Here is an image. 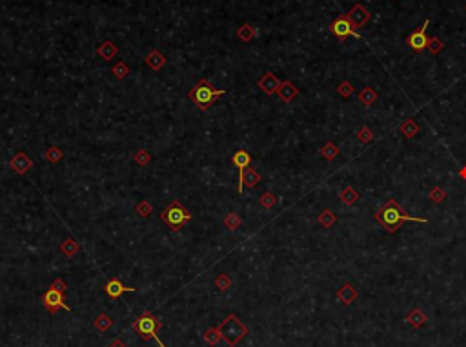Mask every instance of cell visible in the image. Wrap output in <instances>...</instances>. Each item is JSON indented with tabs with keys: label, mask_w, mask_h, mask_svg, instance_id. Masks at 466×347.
<instances>
[{
	"label": "cell",
	"mask_w": 466,
	"mask_h": 347,
	"mask_svg": "<svg viewBox=\"0 0 466 347\" xmlns=\"http://www.w3.org/2000/svg\"><path fill=\"white\" fill-rule=\"evenodd\" d=\"M337 298L344 304V305H350V304H352V302L355 300V298H357V291H355V287H354V286L346 284V286H343V287H341V289L337 291Z\"/></svg>",
	"instance_id": "cell-17"
},
{
	"label": "cell",
	"mask_w": 466,
	"mask_h": 347,
	"mask_svg": "<svg viewBox=\"0 0 466 347\" xmlns=\"http://www.w3.org/2000/svg\"><path fill=\"white\" fill-rule=\"evenodd\" d=\"M231 284H233V282H231V276L230 274H226V273H220L219 276L215 278V287H217L220 293L228 291V289L231 287Z\"/></svg>",
	"instance_id": "cell-22"
},
{
	"label": "cell",
	"mask_w": 466,
	"mask_h": 347,
	"mask_svg": "<svg viewBox=\"0 0 466 347\" xmlns=\"http://www.w3.org/2000/svg\"><path fill=\"white\" fill-rule=\"evenodd\" d=\"M237 37H239L242 42H250V40L255 37V29H253V26H250V24H244V26H241V28L237 29Z\"/></svg>",
	"instance_id": "cell-25"
},
{
	"label": "cell",
	"mask_w": 466,
	"mask_h": 347,
	"mask_svg": "<svg viewBox=\"0 0 466 347\" xmlns=\"http://www.w3.org/2000/svg\"><path fill=\"white\" fill-rule=\"evenodd\" d=\"M406 322H408V324H412L414 327H421V325L426 322V316H424V314H422L419 309H414V311H412V313L406 316Z\"/></svg>",
	"instance_id": "cell-24"
},
{
	"label": "cell",
	"mask_w": 466,
	"mask_h": 347,
	"mask_svg": "<svg viewBox=\"0 0 466 347\" xmlns=\"http://www.w3.org/2000/svg\"><path fill=\"white\" fill-rule=\"evenodd\" d=\"M341 198H343L344 204L352 206V204H355V202H357L359 195L355 193V189H352V187H346V189H343V193H341Z\"/></svg>",
	"instance_id": "cell-35"
},
{
	"label": "cell",
	"mask_w": 466,
	"mask_h": 347,
	"mask_svg": "<svg viewBox=\"0 0 466 347\" xmlns=\"http://www.w3.org/2000/svg\"><path fill=\"white\" fill-rule=\"evenodd\" d=\"M357 140H359L361 144H368V142L373 140V133H371V129L366 128V126H362V128L357 131Z\"/></svg>",
	"instance_id": "cell-34"
},
{
	"label": "cell",
	"mask_w": 466,
	"mask_h": 347,
	"mask_svg": "<svg viewBox=\"0 0 466 347\" xmlns=\"http://www.w3.org/2000/svg\"><path fill=\"white\" fill-rule=\"evenodd\" d=\"M335 220H337V217L331 213L330 209H326V211H322V213L319 215V222H320V225H324V227H331V225L335 224Z\"/></svg>",
	"instance_id": "cell-31"
},
{
	"label": "cell",
	"mask_w": 466,
	"mask_h": 347,
	"mask_svg": "<svg viewBox=\"0 0 466 347\" xmlns=\"http://www.w3.org/2000/svg\"><path fill=\"white\" fill-rule=\"evenodd\" d=\"M459 174H461V178H465V180H466V168H463V169H461V171H459Z\"/></svg>",
	"instance_id": "cell-42"
},
{
	"label": "cell",
	"mask_w": 466,
	"mask_h": 347,
	"mask_svg": "<svg viewBox=\"0 0 466 347\" xmlns=\"http://www.w3.org/2000/svg\"><path fill=\"white\" fill-rule=\"evenodd\" d=\"M111 73L115 75L118 80H124L129 75V66H128V64H124V62H117V64L113 66Z\"/></svg>",
	"instance_id": "cell-28"
},
{
	"label": "cell",
	"mask_w": 466,
	"mask_h": 347,
	"mask_svg": "<svg viewBox=\"0 0 466 347\" xmlns=\"http://www.w3.org/2000/svg\"><path fill=\"white\" fill-rule=\"evenodd\" d=\"M222 95H226V89H217V87L206 79L201 80V82H199L195 87H191L190 93H188L191 102H193L199 109H203V111H208L209 107L215 104V100Z\"/></svg>",
	"instance_id": "cell-2"
},
{
	"label": "cell",
	"mask_w": 466,
	"mask_h": 347,
	"mask_svg": "<svg viewBox=\"0 0 466 347\" xmlns=\"http://www.w3.org/2000/svg\"><path fill=\"white\" fill-rule=\"evenodd\" d=\"M111 325H113V320H111V316L107 313H99V316L95 318V329L99 331V333H106V331H109L111 329Z\"/></svg>",
	"instance_id": "cell-19"
},
{
	"label": "cell",
	"mask_w": 466,
	"mask_h": 347,
	"mask_svg": "<svg viewBox=\"0 0 466 347\" xmlns=\"http://www.w3.org/2000/svg\"><path fill=\"white\" fill-rule=\"evenodd\" d=\"M150 160H152V155H150L146 149H141V151L135 155V162L139 164V166H148Z\"/></svg>",
	"instance_id": "cell-37"
},
{
	"label": "cell",
	"mask_w": 466,
	"mask_h": 347,
	"mask_svg": "<svg viewBox=\"0 0 466 347\" xmlns=\"http://www.w3.org/2000/svg\"><path fill=\"white\" fill-rule=\"evenodd\" d=\"M42 305H44L46 311H50L51 314H55L56 311H60V309L69 311V307L66 305V300H64V293L56 291V289H53V287H50V289L44 293V297H42Z\"/></svg>",
	"instance_id": "cell-6"
},
{
	"label": "cell",
	"mask_w": 466,
	"mask_h": 347,
	"mask_svg": "<svg viewBox=\"0 0 466 347\" xmlns=\"http://www.w3.org/2000/svg\"><path fill=\"white\" fill-rule=\"evenodd\" d=\"M375 220L377 222H381L382 227H384L388 233H395V231L405 224V222H422V224H426L428 222V218H415V217H408V215H405L403 211H401L399 204L393 200V198H390V200L381 207V211H377Z\"/></svg>",
	"instance_id": "cell-1"
},
{
	"label": "cell",
	"mask_w": 466,
	"mask_h": 347,
	"mask_svg": "<svg viewBox=\"0 0 466 347\" xmlns=\"http://www.w3.org/2000/svg\"><path fill=\"white\" fill-rule=\"evenodd\" d=\"M79 249H80L79 244H77V242H75V238H71V236H69L68 240H64L60 244V251L64 253L66 257H75V255L79 253Z\"/></svg>",
	"instance_id": "cell-20"
},
{
	"label": "cell",
	"mask_w": 466,
	"mask_h": 347,
	"mask_svg": "<svg viewBox=\"0 0 466 347\" xmlns=\"http://www.w3.org/2000/svg\"><path fill=\"white\" fill-rule=\"evenodd\" d=\"M320 155L326 158V160H333V158L339 155V147L333 144V142H328V144H324V147L320 149Z\"/></svg>",
	"instance_id": "cell-27"
},
{
	"label": "cell",
	"mask_w": 466,
	"mask_h": 347,
	"mask_svg": "<svg viewBox=\"0 0 466 347\" xmlns=\"http://www.w3.org/2000/svg\"><path fill=\"white\" fill-rule=\"evenodd\" d=\"M430 198H432V202H435V204H441V202L446 198V193H444V189H441V187H435V189L432 191Z\"/></svg>",
	"instance_id": "cell-39"
},
{
	"label": "cell",
	"mask_w": 466,
	"mask_h": 347,
	"mask_svg": "<svg viewBox=\"0 0 466 347\" xmlns=\"http://www.w3.org/2000/svg\"><path fill=\"white\" fill-rule=\"evenodd\" d=\"M204 340H206V344H209V346H217V344L222 340L219 325H217V327H209V329L204 331Z\"/></svg>",
	"instance_id": "cell-21"
},
{
	"label": "cell",
	"mask_w": 466,
	"mask_h": 347,
	"mask_svg": "<svg viewBox=\"0 0 466 347\" xmlns=\"http://www.w3.org/2000/svg\"><path fill=\"white\" fill-rule=\"evenodd\" d=\"M359 100L362 102L364 106H371V104L377 100L375 89H371V87H364V89L359 93Z\"/></svg>",
	"instance_id": "cell-26"
},
{
	"label": "cell",
	"mask_w": 466,
	"mask_h": 347,
	"mask_svg": "<svg viewBox=\"0 0 466 347\" xmlns=\"http://www.w3.org/2000/svg\"><path fill=\"white\" fill-rule=\"evenodd\" d=\"M330 31L331 35H335L337 39H346V37H355V39H362L355 28L352 26V22L348 20V17H341L337 18L335 22L330 24Z\"/></svg>",
	"instance_id": "cell-7"
},
{
	"label": "cell",
	"mask_w": 466,
	"mask_h": 347,
	"mask_svg": "<svg viewBox=\"0 0 466 347\" xmlns=\"http://www.w3.org/2000/svg\"><path fill=\"white\" fill-rule=\"evenodd\" d=\"M370 17H371V13L368 11L364 6H361V4H357V6L348 13V20L352 22V26H354L355 29L361 28V26H364V24L370 20Z\"/></svg>",
	"instance_id": "cell-11"
},
{
	"label": "cell",
	"mask_w": 466,
	"mask_h": 347,
	"mask_svg": "<svg viewBox=\"0 0 466 347\" xmlns=\"http://www.w3.org/2000/svg\"><path fill=\"white\" fill-rule=\"evenodd\" d=\"M50 287H53V289H56V291H60V293H66V291H68V286H66V282L60 280V278L53 280V284H51Z\"/></svg>",
	"instance_id": "cell-40"
},
{
	"label": "cell",
	"mask_w": 466,
	"mask_h": 347,
	"mask_svg": "<svg viewBox=\"0 0 466 347\" xmlns=\"http://www.w3.org/2000/svg\"><path fill=\"white\" fill-rule=\"evenodd\" d=\"M401 131H403V134L405 136H408V138H414L417 134V131H419V126H417L414 120H406L403 126H401Z\"/></svg>",
	"instance_id": "cell-29"
},
{
	"label": "cell",
	"mask_w": 466,
	"mask_h": 347,
	"mask_svg": "<svg viewBox=\"0 0 466 347\" xmlns=\"http://www.w3.org/2000/svg\"><path fill=\"white\" fill-rule=\"evenodd\" d=\"M260 173H259L257 169L253 168H246L241 171V176H239V193H242V187L246 185V187H255V185L260 182Z\"/></svg>",
	"instance_id": "cell-10"
},
{
	"label": "cell",
	"mask_w": 466,
	"mask_h": 347,
	"mask_svg": "<svg viewBox=\"0 0 466 347\" xmlns=\"http://www.w3.org/2000/svg\"><path fill=\"white\" fill-rule=\"evenodd\" d=\"M160 218H162V222L168 225L171 231H179V229H182L186 224H190L191 222V213L186 209L184 206H182V204H180L179 200H173L162 211Z\"/></svg>",
	"instance_id": "cell-4"
},
{
	"label": "cell",
	"mask_w": 466,
	"mask_h": 347,
	"mask_svg": "<svg viewBox=\"0 0 466 347\" xmlns=\"http://www.w3.org/2000/svg\"><path fill=\"white\" fill-rule=\"evenodd\" d=\"M97 53H99V56H101L102 60H111V58H115V56L118 55V47L115 42L106 40V42H102V44L99 45Z\"/></svg>",
	"instance_id": "cell-15"
},
{
	"label": "cell",
	"mask_w": 466,
	"mask_h": 347,
	"mask_svg": "<svg viewBox=\"0 0 466 347\" xmlns=\"http://www.w3.org/2000/svg\"><path fill=\"white\" fill-rule=\"evenodd\" d=\"M224 225H226V229L237 231L242 225V218L237 213H228L224 218Z\"/></svg>",
	"instance_id": "cell-23"
},
{
	"label": "cell",
	"mask_w": 466,
	"mask_h": 347,
	"mask_svg": "<svg viewBox=\"0 0 466 347\" xmlns=\"http://www.w3.org/2000/svg\"><path fill=\"white\" fill-rule=\"evenodd\" d=\"M231 162H233V166H235L239 171H242V169L250 168V162H252V157H250V153L244 151V149H241V151H237L233 157H231Z\"/></svg>",
	"instance_id": "cell-18"
},
{
	"label": "cell",
	"mask_w": 466,
	"mask_h": 347,
	"mask_svg": "<svg viewBox=\"0 0 466 347\" xmlns=\"http://www.w3.org/2000/svg\"><path fill=\"white\" fill-rule=\"evenodd\" d=\"M107 347H128V346H126L122 340H115V342H111V344H109Z\"/></svg>",
	"instance_id": "cell-41"
},
{
	"label": "cell",
	"mask_w": 466,
	"mask_h": 347,
	"mask_svg": "<svg viewBox=\"0 0 466 347\" xmlns=\"http://www.w3.org/2000/svg\"><path fill=\"white\" fill-rule=\"evenodd\" d=\"M9 166H11V169L15 171V173L18 174H26L31 169V166H33V162H31V158L26 155L24 151L17 153L15 157L11 158V162H9Z\"/></svg>",
	"instance_id": "cell-12"
},
{
	"label": "cell",
	"mask_w": 466,
	"mask_h": 347,
	"mask_svg": "<svg viewBox=\"0 0 466 347\" xmlns=\"http://www.w3.org/2000/svg\"><path fill=\"white\" fill-rule=\"evenodd\" d=\"M166 64V56L160 53V51H157V49H153L152 53H148V56H146V66L148 67H152L153 71H158L160 67Z\"/></svg>",
	"instance_id": "cell-16"
},
{
	"label": "cell",
	"mask_w": 466,
	"mask_h": 347,
	"mask_svg": "<svg viewBox=\"0 0 466 347\" xmlns=\"http://www.w3.org/2000/svg\"><path fill=\"white\" fill-rule=\"evenodd\" d=\"M443 47H444V44H443V40L441 39H437V37L428 39V49L432 51L433 55H437L439 51H443Z\"/></svg>",
	"instance_id": "cell-36"
},
{
	"label": "cell",
	"mask_w": 466,
	"mask_h": 347,
	"mask_svg": "<svg viewBox=\"0 0 466 347\" xmlns=\"http://www.w3.org/2000/svg\"><path fill=\"white\" fill-rule=\"evenodd\" d=\"M279 86H281V80L277 79L273 73H264L262 79L259 80V87H260L266 95H275L277 89H279Z\"/></svg>",
	"instance_id": "cell-13"
},
{
	"label": "cell",
	"mask_w": 466,
	"mask_h": 347,
	"mask_svg": "<svg viewBox=\"0 0 466 347\" xmlns=\"http://www.w3.org/2000/svg\"><path fill=\"white\" fill-rule=\"evenodd\" d=\"M44 157H46V160H48V162L56 164L62 158V151L56 146H51V147H48V149H46Z\"/></svg>",
	"instance_id": "cell-30"
},
{
	"label": "cell",
	"mask_w": 466,
	"mask_h": 347,
	"mask_svg": "<svg viewBox=\"0 0 466 347\" xmlns=\"http://www.w3.org/2000/svg\"><path fill=\"white\" fill-rule=\"evenodd\" d=\"M104 291H106V295H107L109 298L117 300V298L122 297L124 293H137L139 289H137V287L124 286V284H122L120 280H118V278H111V280H107L106 284H104Z\"/></svg>",
	"instance_id": "cell-9"
},
{
	"label": "cell",
	"mask_w": 466,
	"mask_h": 347,
	"mask_svg": "<svg viewBox=\"0 0 466 347\" xmlns=\"http://www.w3.org/2000/svg\"><path fill=\"white\" fill-rule=\"evenodd\" d=\"M259 204H260L264 209H271V207H275V204H277V196L273 195V193H264V195L259 198Z\"/></svg>",
	"instance_id": "cell-32"
},
{
	"label": "cell",
	"mask_w": 466,
	"mask_h": 347,
	"mask_svg": "<svg viewBox=\"0 0 466 347\" xmlns=\"http://www.w3.org/2000/svg\"><path fill=\"white\" fill-rule=\"evenodd\" d=\"M277 95L281 96L284 102H292L293 98L299 95V87H295V84L290 82V80H284V82H281V86H279Z\"/></svg>",
	"instance_id": "cell-14"
},
{
	"label": "cell",
	"mask_w": 466,
	"mask_h": 347,
	"mask_svg": "<svg viewBox=\"0 0 466 347\" xmlns=\"http://www.w3.org/2000/svg\"><path fill=\"white\" fill-rule=\"evenodd\" d=\"M337 91H339V95L341 96H344V98H348L352 93H354V86L350 84V82H343V84L337 87Z\"/></svg>",
	"instance_id": "cell-38"
},
{
	"label": "cell",
	"mask_w": 466,
	"mask_h": 347,
	"mask_svg": "<svg viewBox=\"0 0 466 347\" xmlns=\"http://www.w3.org/2000/svg\"><path fill=\"white\" fill-rule=\"evenodd\" d=\"M426 28H428V20L424 22V26H422V28L415 29V31H412V33L406 37V42H408V45H410V47L415 51V53H422V49H426V47H428Z\"/></svg>",
	"instance_id": "cell-8"
},
{
	"label": "cell",
	"mask_w": 466,
	"mask_h": 347,
	"mask_svg": "<svg viewBox=\"0 0 466 347\" xmlns=\"http://www.w3.org/2000/svg\"><path fill=\"white\" fill-rule=\"evenodd\" d=\"M160 327H162V324L158 322L155 316H153L150 311H144L142 313V316H139V318L133 322V331L135 333H139V336H141L142 340H155L158 344V347H166L164 346V342L158 338V331H160Z\"/></svg>",
	"instance_id": "cell-3"
},
{
	"label": "cell",
	"mask_w": 466,
	"mask_h": 347,
	"mask_svg": "<svg viewBox=\"0 0 466 347\" xmlns=\"http://www.w3.org/2000/svg\"><path fill=\"white\" fill-rule=\"evenodd\" d=\"M219 329H220V335H222V340H226V344L230 347H235L237 344L248 335L246 324H242L235 314H228L219 324Z\"/></svg>",
	"instance_id": "cell-5"
},
{
	"label": "cell",
	"mask_w": 466,
	"mask_h": 347,
	"mask_svg": "<svg viewBox=\"0 0 466 347\" xmlns=\"http://www.w3.org/2000/svg\"><path fill=\"white\" fill-rule=\"evenodd\" d=\"M135 211H137V215H139V217H142V218H148V217L153 213V206L148 200H142L141 204L135 207Z\"/></svg>",
	"instance_id": "cell-33"
}]
</instances>
